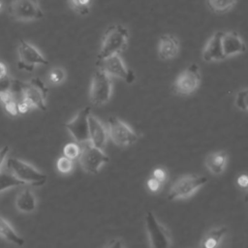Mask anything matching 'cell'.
<instances>
[{
  "label": "cell",
  "instance_id": "1",
  "mask_svg": "<svg viewBox=\"0 0 248 248\" xmlns=\"http://www.w3.org/2000/svg\"><path fill=\"white\" fill-rule=\"evenodd\" d=\"M129 38L128 29L121 24L109 26L104 34L102 46L97 56V61L119 54L127 47Z\"/></svg>",
  "mask_w": 248,
  "mask_h": 248
},
{
  "label": "cell",
  "instance_id": "2",
  "mask_svg": "<svg viewBox=\"0 0 248 248\" xmlns=\"http://www.w3.org/2000/svg\"><path fill=\"white\" fill-rule=\"evenodd\" d=\"M7 169L20 181L23 185L42 186L46 182V175L37 170L31 164L18 158H8Z\"/></svg>",
  "mask_w": 248,
  "mask_h": 248
},
{
  "label": "cell",
  "instance_id": "3",
  "mask_svg": "<svg viewBox=\"0 0 248 248\" xmlns=\"http://www.w3.org/2000/svg\"><path fill=\"white\" fill-rule=\"evenodd\" d=\"M207 182V178L199 174H185L180 176L170 187L168 198L170 201L187 199L193 196Z\"/></svg>",
  "mask_w": 248,
  "mask_h": 248
},
{
  "label": "cell",
  "instance_id": "4",
  "mask_svg": "<svg viewBox=\"0 0 248 248\" xmlns=\"http://www.w3.org/2000/svg\"><path fill=\"white\" fill-rule=\"evenodd\" d=\"M80 154L78 156V162L82 170L88 173L95 174L99 172L100 169L108 161V155L90 141L79 144Z\"/></svg>",
  "mask_w": 248,
  "mask_h": 248
},
{
  "label": "cell",
  "instance_id": "5",
  "mask_svg": "<svg viewBox=\"0 0 248 248\" xmlns=\"http://www.w3.org/2000/svg\"><path fill=\"white\" fill-rule=\"evenodd\" d=\"M145 228L151 248H170V232L152 211H147L145 214Z\"/></svg>",
  "mask_w": 248,
  "mask_h": 248
},
{
  "label": "cell",
  "instance_id": "6",
  "mask_svg": "<svg viewBox=\"0 0 248 248\" xmlns=\"http://www.w3.org/2000/svg\"><path fill=\"white\" fill-rule=\"evenodd\" d=\"M112 93L111 78L104 71L97 69L92 77L89 98L92 104L102 106L107 104Z\"/></svg>",
  "mask_w": 248,
  "mask_h": 248
},
{
  "label": "cell",
  "instance_id": "7",
  "mask_svg": "<svg viewBox=\"0 0 248 248\" xmlns=\"http://www.w3.org/2000/svg\"><path fill=\"white\" fill-rule=\"evenodd\" d=\"M8 12L13 18L19 21H33L44 16L39 0H12Z\"/></svg>",
  "mask_w": 248,
  "mask_h": 248
},
{
  "label": "cell",
  "instance_id": "8",
  "mask_svg": "<svg viewBox=\"0 0 248 248\" xmlns=\"http://www.w3.org/2000/svg\"><path fill=\"white\" fill-rule=\"evenodd\" d=\"M107 129L108 138L118 146H129L138 140V135L135 131L115 116L108 118Z\"/></svg>",
  "mask_w": 248,
  "mask_h": 248
},
{
  "label": "cell",
  "instance_id": "9",
  "mask_svg": "<svg viewBox=\"0 0 248 248\" xmlns=\"http://www.w3.org/2000/svg\"><path fill=\"white\" fill-rule=\"evenodd\" d=\"M17 68L26 72H32L37 66L48 63L33 45L23 40H20L17 46Z\"/></svg>",
  "mask_w": 248,
  "mask_h": 248
},
{
  "label": "cell",
  "instance_id": "10",
  "mask_svg": "<svg viewBox=\"0 0 248 248\" xmlns=\"http://www.w3.org/2000/svg\"><path fill=\"white\" fill-rule=\"evenodd\" d=\"M47 87L39 78H33L28 82H24L23 98L32 108L41 110L46 109Z\"/></svg>",
  "mask_w": 248,
  "mask_h": 248
},
{
  "label": "cell",
  "instance_id": "11",
  "mask_svg": "<svg viewBox=\"0 0 248 248\" xmlns=\"http://www.w3.org/2000/svg\"><path fill=\"white\" fill-rule=\"evenodd\" d=\"M91 114L90 107L81 108L75 117L64 124L67 131L71 134L75 141L78 144L89 141L88 117Z\"/></svg>",
  "mask_w": 248,
  "mask_h": 248
},
{
  "label": "cell",
  "instance_id": "12",
  "mask_svg": "<svg viewBox=\"0 0 248 248\" xmlns=\"http://www.w3.org/2000/svg\"><path fill=\"white\" fill-rule=\"evenodd\" d=\"M96 65L98 66V69L104 71L110 78L115 77V78H121L127 83L134 82L136 78L134 72L129 70L125 66L119 54H115V55L107 57L103 60L97 61Z\"/></svg>",
  "mask_w": 248,
  "mask_h": 248
},
{
  "label": "cell",
  "instance_id": "13",
  "mask_svg": "<svg viewBox=\"0 0 248 248\" xmlns=\"http://www.w3.org/2000/svg\"><path fill=\"white\" fill-rule=\"evenodd\" d=\"M200 81V68L197 64H191L176 78L174 90L179 95H190L197 90Z\"/></svg>",
  "mask_w": 248,
  "mask_h": 248
},
{
  "label": "cell",
  "instance_id": "14",
  "mask_svg": "<svg viewBox=\"0 0 248 248\" xmlns=\"http://www.w3.org/2000/svg\"><path fill=\"white\" fill-rule=\"evenodd\" d=\"M222 35L223 31H218L210 37L202 51V59L204 61L215 62L226 59L222 46Z\"/></svg>",
  "mask_w": 248,
  "mask_h": 248
},
{
  "label": "cell",
  "instance_id": "15",
  "mask_svg": "<svg viewBox=\"0 0 248 248\" xmlns=\"http://www.w3.org/2000/svg\"><path fill=\"white\" fill-rule=\"evenodd\" d=\"M89 126V141L96 147L104 149L108 141V129L105 125L92 113L88 117Z\"/></svg>",
  "mask_w": 248,
  "mask_h": 248
},
{
  "label": "cell",
  "instance_id": "16",
  "mask_svg": "<svg viewBox=\"0 0 248 248\" xmlns=\"http://www.w3.org/2000/svg\"><path fill=\"white\" fill-rule=\"evenodd\" d=\"M222 46L226 58L243 53L246 50V45L236 32H223Z\"/></svg>",
  "mask_w": 248,
  "mask_h": 248
},
{
  "label": "cell",
  "instance_id": "17",
  "mask_svg": "<svg viewBox=\"0 0 248 248\" xmlns=\"http://www.w3.org/2000/svg\"><path fill=\"white\" fill-rule=\"evenodd\" d=\"M180 44L177 37L171 34L162 35L158 43V54L163 60H171L179 52Z\"/></svg>",
  "mask_w": 248,
  "mask_h": 248
},
{
  "label": "cell",
  "instance_id": "18",
  "mask_svg": "<svg viewBox=\"0 0 248 248\" xmlns=\"http://www.w3.org/2000/svg\"><path fill=\"white\" fill-rule=\"evenodd\" d=\"M15 204L19 212L32 213L37 207V199L33 191L26 188L17 194Z\"/></svg>",
  "mask_w": 248,
  "mask_h": 248
},
{
  "label": "cell",
  "instance_id": "19",
  "mask_svg": "<svg viewBox=\"0 0 248 248\" xmlns=\"http://www.w3.org/2000/svg\"><path fill=\"white\" fill-rule=\"evenodd\" d=\"M228 155L225 151H217L209 154L205 159V167L212 174L223 173L227 167Z\"/></svg>",
  "mask_w": 248,
  "mask_h": 248
},
{
  "label": "cell",
  "instance_id": "20",
  "mask_svg": "<svg viewBox=\"0 0 248 248\" xmlns=\"http://www.w3.org/2000/svg\"><path fill=\"white\" fill-rule=\"evenodd\" d=\"M226 233V227H216L209 230L202 238L200 248H218Z\"/></svg>",
  "mask_w": 248,
  "mask_h": 248
},
{
  "label": "cell",
  "instance_id": "21",
  "mask_svg": "<svg viewBox=\"0 0 248 248\" xmlns=\"http://www.w3.org/2000/svg\"><path fill=\"white\" fill-rule=\"evenodd\" d=\"M0 236L5 240L17 246H22L24 244L23 238L17 234V232L15 231L12 225L1 215H0Z\"/></svg>",
  "mask_w": 248,
  "mask_h": 248
},
{
  "label": "cell",
  "instance_id": "22",
  "mask_svg": "<svg viewBox=\"0 0 248 248\" xmlns=\"http://www.w3.org/2000/svg\"><path fill=\"white\" fill-rule=\"evenodd\" d=\"M23 185L8 169L0 170V193L11 188Z\"/></svg>",
  "mask_w": 248,
  "mask_h": 248
},
{
  "label": "cell",
  "instance_id": "23",
  "mask_svg": "<svg viewBox=\"0 0 248 248\" xmlns=\"http://www.w3.org/2000/svg\"><path fill=\"white\" fill-rule=\"evenodd\" d=\"M0 101L3 104L5 109L12 115H16L17 102L10 90L0 92Z\"/></svg>",
  "mask_w": 248,
  "mask_h": 248
},
{
  "label": "cell",
  "instance_id": "24",
  "mask_svg": "<svg viewBox=\"0 0 248 248\" xmlns=\"http://www.w3.org/2000/svg\"><path fill=\"white\" fill-rule=\"evenodd\" d=\"M238 0H206L208 7L217 13H225L231 10Z\"/></svg>",
  "mask_w": 248,
  "mask_h": 248
},
{
  "label": "cell",
  "instance_id": "25",
  "mask_svg": "<svg viewBox=\"0 0 248 248\" xmlns=\"http://www.w3.org/2000/svg\"><path fill=\"white\" fill-rule=\"evenodd\" d=\"M71 8L78 14L85 16L90 11V5L92 0H68Z\"/></svg>",
  "mask_w": 248,
  "mask_h": 248
},
{
  "label": "cell",
  "instance_id": "26",
  "mask_svg": "<svg viewBox=\"0 0 248 248\" xmlns=\"http://www.w3.org/2000/svg\"><path fill=\"white\" fill-rule=\"evenodd\" d=\"M234 105L239 109L248 111V88L241 89L237 92L234 99Z\"/></svg>",
  "mask_w": 248,
  "mask_h": 248
},
{
  "label": "cell",
  "instance_id": "27",
  "mask_svg": "<svg viewBox=\"0 0 248 248\" xmlns=\"http://www.w3.org/2000/svg\"><path fill=\"white\" fill-rule=\"evenodd\" d=\"M63 154H64L63 156L73 161L75 159H78V156L80 154V145L77 142L67 143L63 148Z\"/></svg>",
  "mask_w": 248,
  "mask_h": 248
},
{
  "label": "cell",
  "instance_id": "28",
  "mask_svg": "<svg viewBox=\"0 0 248 248\" xmlns=\"http://www.w3.org/2000/svg\"><path fill=\"white\" fill-rule=\"evenodd\" d=\"M65 78H66V74H65V71L60 68V67H55L53 68L50 72H49V75H48V79L49 81L54 84V85H57V84H60L62 83L64 80H65Z\"/></svg>",
  "mask_w": 248,
  "mask_h": 248
},
{
  "label": "cell",
  "instance_id": "29",
  "mask_svg": "<svg viewBox=\"0 0 248 248\" xmlns=\"http://www.w3.org/2000/svg\"><path fill=\"white\" fill-rule=\"evenodd\" d=\"M73 167H74L73 160L65 156H61L56 162V168L62 173H69L73 170Z\"/></svg>",
  "mask_w": 248,
  "mask_h": 248
},
{
  "label": "cell",
  "instance_id": "30",
  "mask_svg": "<svg viewBox=\"0 0 248 248\" xmlns=\"http://www.w3.org/2000/svg\"><path fill=\"white\" fill-rule=\"evenodd\" d=\"M152 177L164 184L166 182L167 178H168V174H167V171L164 169L156 168L152 171Z\"/></svg>",
  "mask_w": 248,
  "mask_h": 248
},
{
  "label": "cell",
  "instance_id": "31",
  "mask_svg": "<svg viewBox=\"0 0 248 248\" xmlns=\"http://www.w3.org/2000/svg\"><path fill=\"white\" fill-rule=\"evenodd\" d=\"M162 185H163V183H161L160 181L156 180L153 177L149 178L147 180V182H146V186H147L148 190L150 192H152V193H157L158 191H160L161 188H162Z\"/></svg>",
  "mask_w": 248,
  "mask_h": 248
},
{
  "label": "cell",
  "instance_id": "32",
  "mask_svg": "<svg viewBox=\"0 0 248 248\" xmlns=\"http://www.w3.org/2000/svg\"><path fill=\"white\" fill-rule=\"evenodd\" d=\"M30 108H31L30 105L24 99H21L17 102V112L18 113H25Z\"/></svg>",
  "mask_w": 248,
  "mask_h": 248
},
{
  "label": "cell",
  "instance_id": "33",
  "mask_svg": "<svg viewBox=\"0 0 248 248\" xmlns=\"http://www.w3.org/2000/svg\"><path fill=\"white\" fill-rule=\"evenodd\" d=\"M9 153V146L5 145L0 149V170H2V167L4 163L7 161V156Z\"/></svg>",
  "mask_w": 248,
  "mask_h": 248
},
{
  "label": "cell",
  "instance_id": "34",
  "mask_svg": "<svg viewBox=\"0 0 248 248\" xmlns=\"http://www.w3.org/2000/svg\"><path fill=\"white\" fill-rule=\"evenodd\" d=\"M236 183L240 188H247L248 187V175L247 174L239 175L236 180Z\"/></svg>",
  "mask_w": 248,
  "mask_h": 248
},
{
  "label": "cell",
  "instance_id": "35",
  "mask_svg": "<svg viewBox=\"0 0 248 248\" xmlns=\"http://www.w3.org/2000/svg\"><path fill=\"white\" fill-rule=\"evenodd\" d=\"M105 248H124V244L121 239L115 238V239L111 240Z\"/></svg>",
  "mask_w": 248,
  "mask_h": 248
},
{
  "label": "cell",
  "instance_id": "36",
  "mask_svg": "<svg viewBox=\"0 0 248 248\" xmlns=\"http://www.w3.org/2000/svg\"><path fill=\"white\" fill-rule=\"evenodd\" d=\"M6 77H8L7 67H6L5 64H3V63L0 62V79L4 78H6Z\"/></svg>",
  "mask_w": 248,
  "mask_h": 248
},
{
  "label": "cell",
  "instance_id": "37",
  "mask_svg": "<svg viewBox=\"0 0 248 248\" xmlns=\"http://www.w3.org/2000/svg\"><path fill=\"white\" fill-rule=\"evenodd\" d=\"M244 201H245L246 202H248V191H247V193H246V195H245V197H244Z\"/></svg>",
  "mask_w": 248,
  "mask_h": 248
},
{
  "label": "cell",
  "instance_id": "38",
  "mask_svg": "<svg viewBox=\"0 0 248 248\" xmlns=\"http://www.w3.org/2000/svg\"><path fill=\"white\" fill-rule=\"evenodd\" d=\"M0 8H1V2H0Z\"/></svg>",
  "mask_w": 248,
  "mask_h": 248
}]
</instances>
